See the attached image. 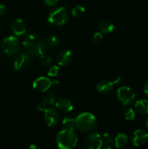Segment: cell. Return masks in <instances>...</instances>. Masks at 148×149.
I'll use <instances>...</instances> for the list:
<instances>
[{"label": "cell", "mask_w": 148, "mask_h": 149, "mask_svg": "<svg viewBox=\"0 0 148 149\" xmlns=\"http://www.w3.org/2000/svg\"><path fill=\"white\" fill-rule=\"evenodd\" d=\"M103 39V36L101 32H96L94 33L92 36V40L94 43L99 44L102 41Z\"/></svg>", "instance_id": "4316f807"}, {"label": "cell", "mask_w": 148, "mask_h": 149, "mask_svg": "<svg viewBox=\"0 0 148 149\" xmlns=\"http://www.w3.org/2000/svg\"><path fill=\"white\" fill-rule=\"evenodd\" d=\"M57 2L58 0H44V3L48 7H53Z\"/></svg>", "instance_id": "f1b7e54d"}, {"label": "cell", "mask_w": 148, "mask_h": 149, "mask_svg": "<svg viewBox=\"0 0 148 149\" xmlns=\"http://www.w3.org/2000/svg\"><path fill=\"white\" fill-rule=\"evenodd\" d=\"M27 149H37V147L35 145H33V144H31V145H30L28 147Z\"/></svg>", "instance_id": "836d02e7"}, {"label": "cell", "mask_w": 148, "mask_h": 149, "mask_svg": "<svg viewBox=\"0 0 148 149\" xmlns=\"http://www.w3.org/2000/svg\"><path fill=\"white\" fill-rule=\"evenodd\" d=\"M55 105L57 110L62 113H68L73 109L72 102L66 97H60L57 99Z\"/></svg>", "instance_id": "7c38bea8"}, {"label": "cell", "mask_w": 148, "mask_h": 149, "mask_svg": "<svg viewBox=\"0 0 148 149\" xmlns=\"http://www.w3.org/2000/svg\"><path fill=\"white\" fill-rule=\"evenodd\" d=\"M84 149H101L102 141L101 135L97 132H92L87 135L83 141Z\"/></svg>", "instance_id": "52a82bcc"}, {"label": "cell", "mask_w": 148, "mask_h": 149, "mask_svg": "<svg viewBox=\"0 0 148 149\" xmlns=\"http://www.w3.org/2000/svg\"><path fill=\"white\" fill-rule=\"evenodd\" d=\"M56 143L59 149H73L78 143V135L74 130L63 129L57 135Z\"/></svg>", "instance_id": "7a4b0ae2"}, {"label": "cell", "mask_w": 148, "mask_h": 149, "mask_svg": "<svg viewBox=\"0 0 148 149\" xmlns=\"http://www.w3.org/2000/svg\"><path fill=\"white\" fill-rule=\"evenodd\" d=\"M39 61H40L41 64L44 67L49 66L52 62V58H51L49 55H46V54H45V55L43 54V55H40V59H39Z\"/></svg>", "instance_id": "603a6c76"}, {"label": "cell", "mask_w": 148, "mask_h": 149, "mask_svg": "<svg viewBox=\"0 0 148 149\" xmlns=\"http://www.w3.org/2000/svg\"><path fill=\"white\" fill-rule=\"evenodd\" d=\"M102 141V145L104 147H109L113 146V143H114V141H113V138L111 135L108 133V132H104L101 135Z\"/></svg>", "instance_id": "7402d4cb"}, {"label": "cell", "mask_w": 148, "mask_h": 149, "mask_svg": "<svg viewBox=\"0 0 148 149\" xmlns=\"http://www.w3.org/2000/svg\"><path fill=\"white\" fill-rule=\"evenodd\" d=\"M23 46L26 52L30 56H39L44 54L46 49V42L41 35L31 33L24 38Z\"/></svg>", "instance_id": "6da1fadb"}, {"label": "cell", "mask_w": 148, "mask_h": 149, "mask_svg": "<svg viewBox=\"0 0 148 149\" xmlns=\"http://www.w3.org/2000/svg\"><path fill=\"white\" fill-rule=\"evenodd\" d=\"M59 85V81H52V87H57Z\"/></svg>", "instance_id": "d6a6232c"}, {"label": "cell", "mask_w": 148, "mask_h": 149, "mask_svg": "<svg viewBox=\"0 0 148 149\" xmlns=\"http://www.w3.org/2000/svg\"><path fill=\"white\" fill-rule=\"evenodd\" d=\"M62 125L63 129L74 130L75 127V119L70 116H66L62 119Z\"/></svg>", "instance_id": "d6986e66"}, {"label": "cell", "mask_w": 148, "mask_h": 149, "mask_svg": "<svg viewBox=\"0 0 148 149\" xmlns=\"http://www.w3.org/2000/svg\"><path fill=\"white\" fill-rule=\"evenodd\" d=\"M44 122L49 127L56 126L59 121V112L57 109L53 108H48L44 111Z\"/></svg>", "instance_id": "9c48e42d"}, {"label": "cell", "mask_w": 148, "mask_h": 149, "mask_svg": "<svg viewBox=\"0 0 148 149\" xmlns=\"http://www.w3.org/2000/svg\"><path fill=\"white\" fill-rule=\"evenodd\" d=\"M131 142L135 146H142L148 141V132L144 130H137L131 135Z\"/></svg>", "instance_id": "30bf717a"}, {"label": "cell", "mask_w": 148, "mask_h": 149, "mask_svg": "<svg viewBox=\"0 0 148 149\" xmlns=\"http://www.w3.org/2000/svg\"><path fill=\"white\" fill-rule=\"evenodd\" d=\"M120 81V77L119 76H115L113 78L111 79L110 81H111L112 84L114 85V84H117L118 83H119V81Z\"/></svg>", "instance_id": "f546056e"}, {"label": "cell", "mask_w": 148, "mask_h": 149, "mask_svg": "<svg viewBox=\"0 0 148 149\" xmlns=\"http://www.w3.org/2000/svg\"><path fill=\"white\" fill-rule=\"evenodd\" d=\"M57 63L61 66H67L71 63L73 60V54L71 50L63 49L58 52L57 55Z\"/></svg>", "instance_id": "4fadbf2b"}, {"label": "cell", "mask_w": 148, "mask_h": 149, "mask_svg": "<svg viewBox=\"0 0 148 149\" xmlns=\"http://www.w3.org/2000/svg\"><path fill=\"white\" fill-rule=\"evenodd\" d=\"M6 13V7L3 4H0V16H2L5 14Z\"/></svg>", "instance_id": "4dcf8cb0"}, {"label": "cell", "mask_w": 148, "mask_h": 149, "mask_svg": "<svg viewBox=\"0 0 148 149\" xmlns=\"http://www.w3.org/2000/svg\"><path fill=\"white\" fill-rule=\"evenodd\" d=\"M11 30L15 36H22L27 31L26 23L22 19H16L11 25Z\"/></svg>", "instance_id": "5bb4252c"}, {"label": "cell", "mask_w": 148, "mask_h": 149, "mask_svg": "<svg viewBox=\"0 0 148 149\" xmlns=\"http://www.w3.org/2000/svg\"><path fill=\"white\" fill-rule=\"evenodd\" d=\"M115 26L110 20H103L99 24V29L102 33H110L113 31Z\"/></svg>", "instance_id": "2e32d148"}, {"label": "cell", "mask_w": 148, "mask_h": 149, "mask_svg": "<svg viewBox=\"0 0 148 149\" xmlns=\"http://www.w3.org/2000/svg\"><path fill=\"white\" fill-rule=\"evenodd\" d=\"M104 149H115V148H113V146H109V147H106Z\"/></svg>", "instance_id": "e575fe53"}, {"label": "cell", "mask_w": 148, "mask_h": 149, "mask_svg": "<svg viewBox=\"0 0 148 149\" xmlns=\"http://www.w3.org/2000/svg\"><path fill=\"white\" fill-rule=\"evenodd\" d=\"M1 40H0V45H1Z\"/></svg>", "instance_id": "8d00e7d4"}, {"label": "cell", "mask_w": 148, "mask_h": 149, "mask_svg": "<svg viewBox=\"0 0 148 149\" xmlns=\"http://www.w3.org/2000/svg\"><path fill=\"white\" fill-rule=\"evenodd\" d=\"M136 93L130 87H120L117 91V99L120 103L123 106H128L133 103L136 99Z\"/></svg>", "instance_id": "8992f818"}, {"label": "cell", "mask_w": 148, "mask_h": 149, "mask_svg": "<svg viewBox=\"0 0 148 149\" xmlns=\"http://www.w3.org/2000/svg\"><path fill=\"white\" fill-rule=\"evenodd\" d=\"M128 143V136L125 133H119L115 137L114 141L115 146L117 148L124 147Z\"/></svg>", "instance_id": "ac0fdd59"}, {"label": "cell", "mask_w": 148, "mask_h": 149, "mask_svg": "<svg viewBox=\"0 0 148 149\" xmlns=\"http://www.w3.org/2000/svg\"><path fill=\"white\" fill-rule=\"evenodd\" d=\"M31 63V57L27 52L19 54L15 58L13 61V67L16 71H23L30 65Z\"/></svg>", "instance_id": "ba28073f"}, {"label": "cell", "mask_w": 148, "mask_h": 149, "mask_svg": "<svg viewBox=\"0 0 148 149\" xmlns=\"http://www.w3.org/2000/svg\"><path fill=\"white\" fill-rule=\"evenodd\" d=\"M59 71V68L57 65H52L50 66L47 70V74L49 77H55L58 75Z\"/></svg>", "instance_id": "484cf974"}, {"label": "cell", "mask_w": 148, "mask_h": 149, "mask_svg": "<svg viewBox=\"0 0 148 149\" xmlns=\"http://www.w3.org/2000/svg\"><path fill=\"white\" fill-rule=\"evenodd\" d=\"M47 43L52 47H56L59 45V38L55 35H52V36H49L47 39Z\"/></svg>", "instance_id": "d4e9b609"}, {"label": "cell", "mask_w": 148, "mask_h": 149, "mask_svg": "<svg viewBox=\"0 0 148 149\" xmlns=\"http://www.w3.org/2000/svg\"><path fill=\"white\" fill-rule=\"evenodd\" d=\"M135 109L138 113L141 114L148 113V100H139L135 103Z\"/></svg>", "instance_id": "e0dca14e"}, {"label": "cell", "mask_w": 148, "mask_h": 149, "mask_svg": "<svg viewBox=\"0 0 148 149\" xmlns=\"http://www.w3.org/2000/svg\"><path fill=\"white\" fill-rule=\"evenodd\" d=\"M48 108H49V106H47V105H46V103L43 101V100H41V102H39V103L37 104V109L39 111H40L44 112L45 111L48 109Z\"/></svg>", "instance_id": "83f0119b"}, {"label": "cell", "mask_w": 148, "mask_h": 149, "mask_svg": "<svg viewBox=\"0 0 148 149\" xmlns=\"http://www.w3.org/2000/svg\"><path fill=\"white\" fill-rule=\"evenodd\" d=\"M146 125H147V128H148V117H147V122H146Z\"/></svg>", "instance_id": "d590c367"}, {"label": "cell", "mask_w": 148, "mask_h": 149, "mask_svg": "<svg viewBox=\"0 0 148 149\" xmlns=\"http://www.w3.org/2000/svg\"><path fill=\"white\" fill-rule=\"evenodd\" d=\"M97 127V119L89 112H84L75 118V127L81 132H91Z\"/></svg>", "instance_id": "3957f363"}, {"label": "cell", "mask_w": 148, "mask_h": 149, "mask_svg": "<svg viewBox=\"0 0 148 149\" xmlns=\"http://www.w3.org/2000/svg\"><path fill=\"white\" fill-rule=\"evenodd\" d=\"M33 87L36 91L44 93L52 87V81L48 77H40L33 83Z\"/></svg>", "instance_id": "8fae6325"}, {"label": "cell", "mask_w": 148, "mask_h": 149, "mask_svg": "<svg viewBox=\"0 0 148 149\" xmlns=\"http://www.w3.org/2000/svg\"><path fill=\"white\" fill-rule=\"evenodd\" d=\"M113 89V84L110 81L107 80H102L100 81L96 86V90L100 93L102 94H107L110 93Z\"/></svg>", "instance_id": "9a60e30c"}, {"label": "cell", "mask_w": 148, "mask_h": 149, "mask_svg": "<svg viewBox=\"0 0 148 149\" xmlns=\"http://www.w3.org/2000/svg\"><path fill=\"white\" fill-rule=\"evenodd\" d=\"M144 93L148 97V81L145 83L144 86Z\"/></svg>", "instance_id": "1f68e13d"}, {"label": "cell", "mask_w": 148, "mask_h": 149, "mask_svg": "<svg viewBox=\"0 0 148 149\" xmlns=\"http://www.w3.org/2000/svg\"><path fill=\"white\" fill-rule=\"evenodd\" d=\"M42 100L49 106L54 105L57 100V94L54 91L47 92L44 96V98Z\"/></svg>", "instance_id": "ffe728a7"}, {"label": "cell", "mask_w": 148, "mask_h": 149, "mask_svg": "<svg viewBox=\"0 0 148 149\" xmlns=\"http://www.w3.org/2000/svg\"><path fill=\"white\" fill-rule=\"evenodd\" d=\"M2 49L7 55L13 56L20 52V42L16 36H9L4 38L1 42Z\"/></svg>", "instance_id": "5b68a950"}, {"label": "cell", "mask_w": 148, "mask_h": 149, "mask_svg": "<svg viewBox=\"0 0 148 149\" xmlns=\"http://www.w3.org/2000/svg\"><path fill=\"white\" fill-rule=\"evenodd\" d=\"M84 13H85V8L81 5L75 6L71 10L72 16L74 17H76V18H80V17H83Z\"/></svg>", "instance_id": "44dd1931"}, {"label": "cell", "mask_w": 148, "mask_h": 149, "mask_svg": "<svg viewBox=\"0 0 148 149\" xmlns=\"http://www.w3.org/2000/svg\"><path fill=\"white\" fill-rule=\"evenodd\" d=\"M123 116L128 121H132L135 119V112L131 108H127L123 111Z\"/></svg>", "instance_id": "cb8c5ba5"}, {"label": "cell", "mask_w": 148, "mask_h": 149, "mask_svg": "<svg viewBox=\"0 0 148 149\" xmlns=\"http://www.w3.org/2000/svg\"><path fill=\"white\" fill-rule=\"evenodd\" d=\"M68 13L64 7H55L51 10L47 16L48 22L57 26H64L68 21Z\"/></svg>", "instance_id": "277c9868"}]
</instances>
